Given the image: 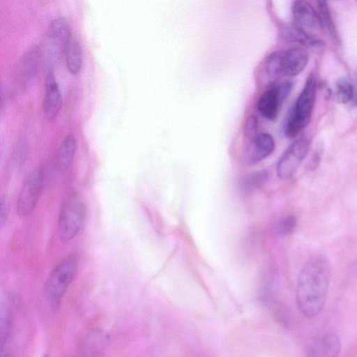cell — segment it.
<instances>
[{
	"label": "cell",
	"mask_w": 357,
	"mask_h": 357,
	"mask_svg": "<svg viewBox=\"0 0 357 357\" xmlns=\"http://www.w3.org/2000/svg\"><path fill=\"white\" fill-rule=\"evenodd\" d=\"M331 266L324 257H312L305 263L299 274L296 301L301 313L305 317L313 318L323 310L327 298Z\"/></svg>",
	"instance_id": "1"
},
{
	"label": "cell",
	"mask_w": 357,
	"mask_h": 357,
	"mask_svg": "<svg viewBox=\"0 0 357 357\" xmlns=\"http://www.w3.org/2000/svg\"><path fill=\"white\" fill-rule=\"evenodd\" d=\"M317 84V77L314 73H311L286 121L284 134L287 137H295L310 122L315 101Z\"/></svg>",
	"instance_id": "2"
},
{
	"label": "cell",
	"mask_w": 357,
	"mask_h": 357,
	"mask_svg": "<svg viewBox=\"0 0 357 357\" xmlns=\"http://www.w3.org/2000/svg\"><path fill=\"white\" fill-rule=\"evenodd\" d=\"M77 260L70 257L58 264L50 273L44 287V299L46 305L56 310L74 280L77 273Z\"/></svg>",
	"instance_id": "3"
},
{
	"label": "cell",
	"mask_w": 357,
	"mask_h": 357,
	"mask_svg": "<svg viewBox=\"0 0 357 357\" xmlns=\"http://www.w3.org/2000/svg\"><path fill=\"white\" fill-rule=\"evenodd\" d=\"M86 215L83 201L76 195L69 197L61 211L57 226L59 238L63 242L73 239L82 229Z\"/></svg>",
	"instance_id": "4"
},
{
	"label": "cell",
	"mask_w": 357,
	"mask_h": 357,
	"mask_svg": "<svg viewBox=\"0 0 357 357\" xmlns=\"http://www.w3.org/2000/svg\"><path fill=\"white\" fill-rule=\"evenodd\" d=\"M294 86L291 81H284L269 86L259 96L256 107L258 112L267 120H275L280 109Z\"/></svg>",
	"instance_id": "5"
},
{
	"label": "cell",
	"mask_w": 357,
	"mask_h": 357,
	"mask_svg": "<svg viewBox=\"0 0 357 357\" xmlns=\"http://www.w3.org/2000/svg\"><path fill=\"white\" fill-rule=\"evenodd\" d=\"M45 178V169L38 167L25 181L17 202L19 215L25 217L34 210L42 192Z\"/></svg>",
	"instance_id": "6"
},
{
	"label": "cell",
	"mask_w": 357,
	"mask_h": 357,
	"mask_svg": "<svg viewBox=\"0 0 357 357\" xmlns=\"http://www.w3.org/2000/svg\"><path fill=\"white\" fill-rule=\"evenodd\" d=\"M310 142L305 137L294 142L280 158L277 165L278 177L286 180L292 177L305 158Z\"/></svg>",
	"instance_id": "7"
},
{
	"label": "cell",
	"mask_w": 357,
	"mask_h": 357,
	"mask_svg": "<svg viewBox=\"0 0 357 357\" xmlns=\"http://www.w3.org/2000/svg\"><path fill=\"white\" fill-rule=\"evenodd\" d=\"M275 52L280 77H291L298 75L308 61V53L303 47H289Z\"/></svg>",
	"instance_id": "8"
},
{
	"label": "cell",
	"mask_w": 357,
	"mask_h": 357,
	"mask_svg": "<svg viewBox=\"0 0 357 357\" xmlns=\"http://www.w3.org/2000/svg\"><path fill=\"white\" fill-rule=\"evenodd\" d=\"M341 342L333 332H324L314 337L307 346L306 357H337Z\"/></svg>",
	"instance_id": "9"
},
{
	"label": "cell",
	"mask_w": 357,
	"mask_h": 357,
	"mask_svg": "<svg viewBox=\"0 0 357 357\" xmlns=\"http://www.w3.org/2000/svg\"><path fill=\"white\" fill-rule=\"evenodd\" d=\"M275 148V141L272 135L267 132H258L250 138L245 149V162L250 165L256 164L268 157Z\"/></svg>",
	"instance_id": "10"
},
{
	"label": "cell",
	"mask_w": 357,
	"mask_h": 357,
	"mask_svg": "<svg viewBox=\"0 0 357 357\" xmlns=\"http://www.w3.org/2000/svg\"><path fill=\"white\" fill-rule=\"evenodd\" d=\"M47 38L54 54L59 56L66 52L71 40L68 22L61 17L52 20L47 31Z\"/></svg>",
	"instance_id": "11"
},
{
	"label": "cell",
	"mask_w": 357,
	"mask_h": 357,
	"mask_svg": "<svg viewBox=\"0 0 357 357\" xmlns=\"http://www.w3.org/2000/svg\"><path fill=\"white\" fill-rule=\"evenodd\" d=\"M62 104V97L54 70L47 72L45 81V94L43 103V111L45 118L52 121L59 112Z\"/></svg>",
	"instance_id": "12"
},
{
	"label": "cell",
	"mask_w": 357,
	"mask_h": 357,
	"mask_svg": "<svg viewBox=\"0 0 357 357\" xmlns=\"http://www.w3.org/2000/svg\"><path fill=\"white\" fill-rule=\"evenodd\" d=\"M41 57V50L38 45L29 49L17 64L16 78L22 85L27 84L34 76Z\"/></svg>",
	"instance_id": "13"
},
{
	"label": "cell",
	"mask_w": 357,
	"mask_h": 357,
	"mask_svg": "<svg viewBox=\"0 0 357 357\" xmlns=\"http://www.w3.org/2000/svg\"><path fill=\"white\" fill-rule=\"evenodd\" d=\"M291 11L297 24L303 29L318 31L321 28L319 14L308 1H294Z\"/></svg>",
	"instance_id": "14"
},
{
	"label": "cell",
	"mask_w": 357,
	"mask_h": 357,
	"mask_svg": "<svg viewBox=\"0 0 357 357\" xmlns=\"http://www.w3.org/2000/svg\"><path fill=\"white\" fill-rule=\"evenodd\" d=\"M280 33L284 40L290 43L312 47H319L323 45L321 40L307 33L297 24L282 25Z\"/></svg>",
	"instance_id": "15"
},
{
	"label": "cell",
	"mask_w": 357,
	"mask_h": 357,
	"mask_svg": "<svg viewBox=\"0 0 357 357\" xmlns=\"http://www.w3.org/2000/svg\"><path fill=\"white\" fill-rule=\"evenodd\" d=\"M76 148L75 136L73 134L66 135L55 155L54 165L56 171L62 172L68 168L74 158Z\"/></svg>",
	"instance_id": "16"
},
{
	"label": "cell",
	"mask_w": 357,
	"mask_h": 357,
	"mask_svg": "<svg viewBox=\"0 0 357 357\" xmlns=\"http://www.w3.org/2000/svg\"><path fill=\"white\" fill-rule=\"evenodd\" d=\"M337 100L343 104L357 106V86L349 78H340L335 84Z\"/></svg>",
	"instance_id": "17"
},
{
	"label": "cell",
	"mask_w": 357,
	"mask_h": 357,
	"mask_svg": "<svg viewBox=\"0 0 357 357\" xmlns=\"http://www.w3.org/2000/svg\"><path fill=\"white\" fill-rule=\"evenodd\" d=\"M82 50L79 42L71 38L66 52V63L68 71L73 74H77L82 66Z\"/></svg>",
	"instance_id": "18"
},
{
	"label": "cell",
	"mask_w": 357,
	"mask_h": 357,
	"mask_svg": "<svg viewBox=\"0 0 357 357\" xmlns=\"http://www.w3.org/2000/svg\"><path fill=\"white\" fill-rule=\"evenodd\" d=\"M318 8L321 27L328 31L333 40H338L337 32L328 3L325 1H318Z\"/></svg>",
	"instance_id": "19"
},
{
	"label": "cell",
	"mask_w": 357,
	"mask_h": 357,
	"mask_svg": "<svg viewBox=\"0 0 357 357\" xmlns=\"http://www.w3.org/2000/svg\"><path fill=\"white\" fill-rule=\"evenodd\" d=\"M11 331V317L7 304L1 309V349L6 347Z\"/></svg>",
	"instance_id": "20"
},
{
	"label": "cell",
	"mask_w": 357,
	"mask_h": 357,
	"mask_svg": "<svg viewBox=\"0 0 357 357\" xmlns=\"http://www.w3.org/2000/svg\"><path fill=\"white\" fill-rule=\"evenodd\" d=\"M268 178L266 170H259L245 176L243 181V187L246 190L250 191L262 185Z\"/></svg>",
	"instance_id": "21"
},
{
	"label": "cell",
	"mask_w": 357,
	"mask_h": 357,
	"mask_svg": "<svg viewBox=\"0 0 357 357\" xmlns=\"http://www.w3.org/2000/svg\"><path fill=\"white\" fill-rule=\"evenodd\" d=\"M296 225V218L292 215H288L278 223V231L282 235H288L294 231Z\"/></svg>",
	"instance_id": "22"
},
{
	"label": "cell",
	"mask_w": 357,
	"mask_h": 357,
	"mask_svg": "<svg viewBox=\"0 0 357 357\" xmlns=\"http://www.w3.org/2000/svg\"><path fill=\"white\" fill-rule=\"evenodd\" d=\"M259 121L257 117L252 114L248 116L244 123V134L249 138L258 133Z\"/></svg>",
	"instance_id": "23"
},
{
	"label": "cell",
	"mask_w": 357,
	"mask_h": 357,
	"mask_svg": "<svg viewBox=\"0 0 357 357\" xmlns=\"http://www.w3.org/2000/svg\"><path fill=\"white\" fill-rule=\"evenodd\" d=\"M321 152L319 151V149L316 150L310 161L309 168L310 170H314L317 167L321 160Z\"/></svg>",
	"instance_id": "24"
},
{
	"label": "cell",
	"mask_w": 357,
	"mask_h": 357,
	"mask_svg": "<svg viewBox=\"0 0 357 357\" xmlns=\"http://www.w3.org/2000/svg\"><path fill=\"white\" fill-rule=\"evenodd\" d=\"M1 225H3V222L6 219V216L8 214V208H7L6 203V201L4 200L3 197H1Z\"/></svg>",
	"instance_id": "25"
},
{
	"label": "cell",
	"mask_w": 357,
	"mask_h": 357,
	"mask_svg": "<svg viewBox=\"0 0 357 357\" xmlns=\"http://www.w3.org/2000/svg\"><path fill=\"white\" fill-rule=\"evenodd\" d=\"M77 357H99L94 352L85 349V348H81Z\"/></svg>",
	"instance_id": "26"
},
{
	"label": "cell",
	"mask_w": 357,
	"mask_h": 357,
	"mask_svg": "<svg viewBox=\"0 0 357 357\" xmlns=\"http://www.w3.org/2000/svg\"><path fill=\"white\" fill-rule=\"evenodd\" d=\"M43 357H48V356H47V355H45V356H43Z\"/></svg>",
	"instance_id": "27"
}]
</instances>
